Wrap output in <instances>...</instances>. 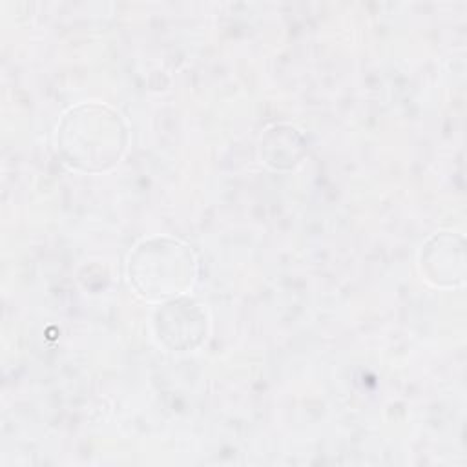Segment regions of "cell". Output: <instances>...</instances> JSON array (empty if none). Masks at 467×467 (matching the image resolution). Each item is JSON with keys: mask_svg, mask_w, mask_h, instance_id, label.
I'll return each instance as SVG.
<instances>
[{"mask_svg": "<svg viewBox=\"0 0 467 467\" xmlns=\"http://www.w3.org/2000/svg\"><path fill=\"white\" fill-rule=\"evenodd\" d=\"M193 274V254L177 239H146L130 255V279L135 290L148 299L182 294L190 288Z\"/></svg>", "mask_w": 467, "mask_h": 467, "instance_id": "cell-2", "label": "cell"}, {"mask_svg": "<svg viewBox=\"0 0 467 467\" xmlns=\"http://www.w3.org/2000/svg\"><path fill=\"white\" fill-rule=\"evenodd\" d=\"M62 157L84 171L111 168L126 148V128L119 113L102 104L71 108L57 133Z\"/></svg>", "mask_w": 467, "mask_h": 467, "instance_id": "cell-1", "label": "cell"}]
</instances>
